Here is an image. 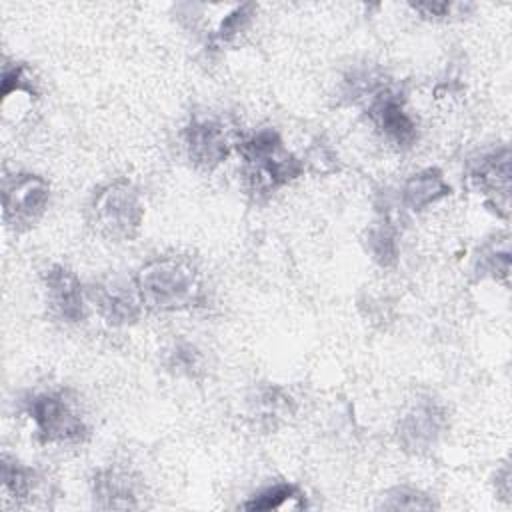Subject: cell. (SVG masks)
Masks as SVG:
<instances>
[{
  "label": "cell",
  "mask_w": 512,
  "mask_h": 512,
  "mask_svg": "<svg viewBox=\"0 0 512 512\" xmlns=\"http://www.w3.org/2000/svg\"><path fill=\"white\" fill-rule=\"evenodd\" d=\"M136 290L142 304L152 310H188L202 298V276L190 260L162 256L150 260L138 270Z\"/></svg>",
  "instance_id": "6da1fadb"
},
{
  "label": "cell",
  "mask_w": 512,
  "mask_h": 512,
  "mask_svg": "<svg viewBox=\"0 0 512 512\" xmlns=\"http://www.w3.org/2000/svg\"><path fill=\"white\" fill-rule=\"evenodd\" d=\"M238 150L244 158L248 178L258 192L276 190L298 178L304 170L302 162L284 148L280 136L270 128L258 130L242 140Z\"/></svg>",
  "instance_id": "7a4b0ae2"
},
{
  "label": "cell",
  "mask_w": 512,
  "mask_h": 512,
  "mask_svg": "<svg viewBox=\"0 0 512 512\" xmlns=\"http://www.w3.org/2000/svg\"><path fill=\"white\" fill-rule=\"evenodd\" d=\"M92 214L104 236L112 240H130L142 226L144 202L134 184L116 180L96 194Z\"/></svg>",
  "instance_id": "3957f363"
},
{
  "label": "cell",
  "mask_w": 512,
  "mask_h": 512,
  "mask_svg": "<svg viewBox=\"0 0 512 512\" xmlns=\"http://www.w3.org/2000/svg\"><path fill=\"white\" fill-rule=\"evenodd\" d=\"M26 414L46 444H78L88 434L84 418L62 392L34 394L26 404Z\"/></svg>",
  "instance_id": "277c9868"
},
{
  "label": "cell",
  "mask_w": 512,
  "mask_h": 512,
  "mask_svg": "<svg viewBox=\"0 0 512 512\" xmlns=\"http://www.w3.org/2000/svg\"><path fill=\"white\" fill-rule=\"evenodd\" d=\"M50 200V186L42 176L16 174L4 182V222L14 230H26L44 214Z\"/></svg>",
  "instance_id": "5b68a950"
},
{
  "label": "cell",
  "mask_w": 512,
  "mask_h": 512,
  "mask_svg": "<svg viewBox=\"0 0 512 512\" xmlns=\"http://www.w3.org/2000/svg\"><path fill=\"white\" fill-rule=\"evenodd\" d=\"M368 116L378 132L396 148H410L416 138V122L406 112L400 94L386 86H378L368 96Z\"/></svg>",
  "instance_id": "8992f818"
},
{
  "label": "cell",
  "mask_w": 512,
  "mask_h": 512,
  "mask_svg": "<svg viewBox=\"0 0 512 512\" xmlns=\"http://www.w3.org/2000/svg\"><path fill=\"white\" fill-rule=\"evenodd\" d=\"M446 424L444 410L432 402L424 400L414 404L398 422V442L404 450L420 454L430 450L440 438Z\"/></svg>",
  "instance_id": "52a82bcc"
},
{
  "label": "cell",
  "mask_w": 512,
  "mask_h": 512,
  "mask_svg": "<svg viewBox=\"0 0 512 512\" xmlns=\"http://www.w3.org/2000/svg\"><path fill=\"white\" fill-rule=\"evenodd\" d=\"M184 146L188 158L204 170L216 168L230 152V140L222 122L202 116L192 118L184 128Z\"/></svg>",
  "instance_id": "ba28073f"
},
{
  "label": "cell",
  "mask_w": 512,
  "mask_h": 512,
  "mask_svg": "<svg viewBox=\"0 0 512 512\" xmlns=\"http://www.w3.org/2000/svg\"><path fill=\"white\" fill-rule=\"evenodd\" d=\"M44 292L50 310L64 322H80L86 312L84 292L78 276L62 266L54 264L44 274Z\"/></svg>",
  "instance_id": "9c48e42d"
},
{
  "label": "cell",
  "mask_w": 512,
  "mask_h": 512,
  "mask_svg": "<svg viewBox=\"0 0 512 512\" xmlns=\"http://www.w3.org/2000/svg\"><path fill=\"white\" fill-rule=\"evenodd\" d=\"M94 506L104 510L138 508V486L134 476L118 466L100 470L92 480Z\"/></svg>",
  "instance_id": "30bf717a"
},
{
  "label": "cell",
  "mask_w": 512,
  "mask_h": 512,
  "mask_svg": "<svg viewBox=\"0 0 512 512\" xmlns=\"http://www.w3.org/2000/svg\"><path fill=\"white\" fill-rule=\"evenodd\" d=\"M92 300L100 312V316L112 326L132 324L140 314V296L138 290L128 288L122 282H106L100 284L92 292Z\"/></svg>",
  "instance_id": "8fae6325"
},
{
  "label": "cell",
  "mask_w": 512,
  "mask_h": 512,
  "mask_svg": "<svg viewBox=\"0 0 512 512\" xmlns=\"http://www.w3.org/2000/svg\"><path fill=\"white\" fill-rule=\"evenodd\" d=\"M448 194L450 184L444 180V174L438 168H424L412 174L402 186V200L414 212L436 204Z\"/></svg>",
  "instance_id": "7c38bea8"
},
{
  "label": "cell",
  "mask_w": 512,
  "mask_h": 512,
  "mask_svg": "<svg viewBox=\"0 0 512 512\" xmlns=\"http://www.w3.org/2000/svg\"><path fill=\"white\" fill-rule=\"evenodd\" d=\"M470 178L478 190L492 196H502L506 202L510 190V152L508 148L494 150L474 166Z\"/></svg>",
  "instance_id": "4fadbf2b"
},
{
  "label": "cell",
  "mask_w": 512,
  "mask_h": 512,
  "mask_svg": "<svg viewBox=\"0 0 512 512\" xmlns=\"http://www.w3.org/2000/svg\"><path fill=\"white\" fill-rule=\"evenodd\" d=\"M302 506H304V494L294 484H286V482H278L264 488L244 504V508L248 510H286V508H302Z\"/></svg>",
  "instance_id": "5bb4252c"
},
{
  "label": "cell",
  "mask_w": 512,
  "mask_h": 512,
  "mask_svg": "<svg viewBox=\"0 0 512 512\" xmlns=\"http://www.w3.org/2000/svg\"><path fill=\"white\" fill-rule=\"evenodd\" d=\"M34 486L36 478L30 468L22 466L14 458H2V490L6 498H12L16 504H22L28 498H32Z\"/></svg>",
  "instance_id": "9a60e30c"
},
{
  "label": "cell",
  "mask_w": 512,
  "mask_h": 512,
  "mask_svg": "<svg viewBox=\"0 0 512 512\" xmlns=\"http://www.w3.org/2000/svg\"><path fill=\"white\" fill-rule=\"evenodd\" d=\"M368 250L380 266H392L398 258L396 232L388 222H380L368 232Z\"/></svg>",
  "instance_id": "2e32d148"
},
{
  "label": "cell",
  "mask_w": 512,
  "mask_h": 512,
  "mask_svg": "<svg viewBox=\"0 0 512 512\" xmlns=\"http://www.w3.org/2000/svg\"><path fill=\"white\" fill-rule=\"evenodd\" d=\"M380 508H386V510H432V508H436V504L428 494H424L416 488L398 486V488H392L382 498Z\"/></svg>",
  "instance_id": "e0dca14e"
},
{
  "label": "cell",
  "mask_w": 512,
  "mask_h": 512,
  "mask_svg": "<svg viewBox=\"0 0 512 512\" xmlns=\"http://www.w3.org/2000/svg\"><path fill=\"white\" fill-rule=\"evenodd\" d=\"M252 10H254L252 4H242V6H236L232 12H228L218 26L216 40L218 42L234 40L248 26V22L252 18Z\"/></svg>",
  "instance_id": "ac0fdd59"
},
{
  "label": "cell",
  "mask_w": 512,
  "mask_h": 512,
  "mask_svg": "<svg viewBox=\"0 0 512 512\" xmlns=\"http://www.w3.org/2000/svg\"><path fill=\"white\" fill-rule=\"evenodd\" d=\"M166 364L176 374H192L200 366V352L192 344L180 342L168 352Z\"/></svg>",
  "instance_id": "d6986e66"
},
{
  "label": "cell",
  "mask_w": 512,
  "mask_h": 512,
  "mask_svg": "<svg viewBox=\"0 0 512 512\" xmlns=\"http://www.w3.org/2000/svg\"><path fill=\"white\" fill-rule=\"evenodd\" d=\"M412 8L428 18H444L450 14L454 4H450V2H418V4H412Z\"/></svg>",
  "instance_id": "ffe728a7"
}]
</instances>
